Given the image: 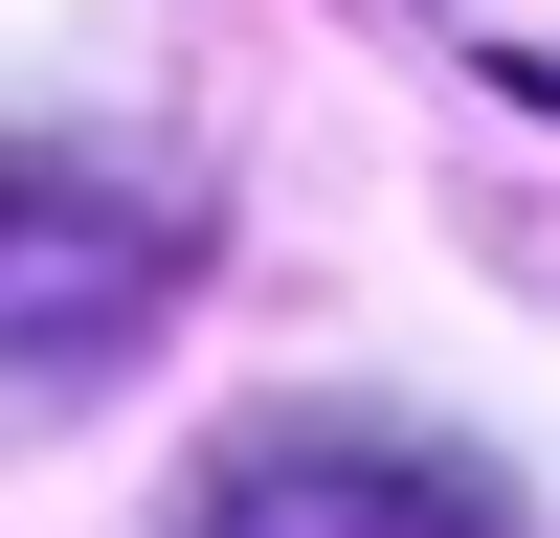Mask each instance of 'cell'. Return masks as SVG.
Wrapping results in <instances>:
<instances>
[{"mask_svg":"<svg viewBox=\"0 0 560 538\" xmlns=\"http://www.w3.org/2000/svg\"><path fill=\"white\" fill-rule=\"evenodd\" d=\"M179 202L113 157H0V382H113L179 314Z\"/></svg>","mask_w":560,"mask_h":538,"instance_id":"1","label":"cell"},{"mask_svg":"<svg viewBox=\"0 0 560 538\" xmlns=\"http://www.w3.org/2000/svg\"><path fill=\"white\" fill-rule=\"evenodd\" d=\"M179 538H516V493L448 426H337V404H292V426H247L179 493Z\"/></svg>","mask_w":560,"mask_h":538,"instance_id":"2","label":"cell"},{"mask_svg":"<svg viewBox=\"0 0 560 538\" xmlns=\"http://www.w3.org/2000/svg\"><path fill=\"white\" fill-rule=\"evenodd\" d=\"M404 23H427V45H471L493 90H538V113H560V0H404Z\"/></svg>","mask_w":560,"mask_h":538,"instance_id":"3","label":"cell"}]
</instances>
